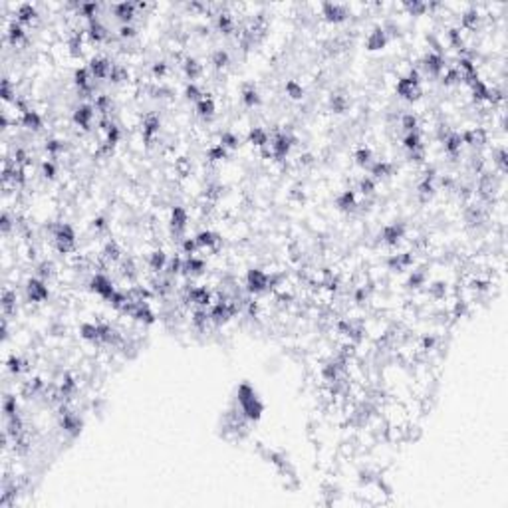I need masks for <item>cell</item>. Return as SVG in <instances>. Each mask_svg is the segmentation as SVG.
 Masks as SVG:
<instances>
[{
	"mask_svg": "<svg viewBox=\"0 0 508 508\" xmlns=\"http://www.w3.org/2000/svg\"><path fill=\"white\" fill-rule=\"evenodd\" d=\"M93 229H97V231L106 229V221H104V219H97V221H93Z\"/></svg>",
	"mask_w": 508,
	"mask_h": 508,
	"instance_id": "cell-50",
	"label": "cell"
},
{
	"mask_svg": "<svg viewBox=\"0 0 508 508\" xmlns=\"http://www.w3.org/2000/svg\"><path fill=\"white\" fill-rule=\"evenodd\" d=\"M248 139H250L252 145H258V147H264V145L270 143V135H268V131L262 129V127H252Z\"/></svg>",
	"mask_w": 508,
	"mask_h": 508,
	"instance_id": "cell-23",
	"label": "cell"
},
{
	"mask_svg": "<svg viewBox=\"0 0 508 508\" xmlns=\"http://www.w3.org/2000/svg\"><path fill=\"white\" fill-rule=\"evenodd\" d=\"M10 229H12V221H10L8 213H4V215H2V233H4V235H8V233H10Z\"/></svg>",
	"mask_w": 508,
	"mask_h": 508,
	"instance_id": "cell-48",
	"label": "cell"
},
{
	"mask_svg": "<svg viewBox=\"0 0 508 508\" xmlns=\"http://www.w3.org/2000/svg\"><path fill=\"white\" fill-rule=\"evenodd\" d=\"M385 42H387L385 30L377 26V28H373V32L367 36V48H369V50H379V48L385 46Z\"/></svg>",
	"mask_w": 508,
	"mask_h": 508,
	"instance_id": "cell-17",
	"label": "cell"
},
{
	"mask_svg": "<svg viewBox=\"0 0 508 508\" xmlns=\"http://www.w3.org/2000/svg\"><path fill=\"white\" fill-rule=\"evenodd\" d=\"M183 68H185L187 78H191V79H196L200 74H202V66L196 62L195 58H187V60H185V64H183Z\"/></svg>",
	"mask_w": 508,
	"mask_h": 508,
	"instance_id": "cell-28",
	"label": "cell"
},
{
	"mask_svg": "<svg viewBox=\"0 0 508 508\" xmlns=\"http://www.w3.org/2000/svg\"><path fill=\"white\" fill-rule=\"evenodd\" d=\"M26 294H28V300L32 302H44L48 298V286L42 278H30L26 284Z\"/></svg>",
	"mask_w": 508,
	"mask_h": 508,
	"instance_id": "cell-5",
	"label": "cell"
},
{
	"mask_svg": "<svg viewBox=\"0 0 508 508\" xmlns=\"http://www.w3.org/2000/svg\"><path fill=\"white\" fill-rule=\"evenodd\" d=\"M461 139L469 145H482L486 141V131L480 129V127H474V129L465 131V135H461Z\"/></svg>",
	"mask_w": 508,
	"mask_h": 508,
	"instance_id": "cell-19",
	"label": "cell"
},
{
	"mask_svg": "<svg viewBox=\"0 0 508 508\" xmlns=\"http://www.w3.org/2000/svg\"><path fill=\"white\" fill-rule=\"evenodd\" d=\"M185 95H187L189 99H193V101H198L200 97H205V93H202V91L196 87L195 83H189V85L185 87Z\"/></svg>",
	"mask_w": 508,
	"mask_h": 508,
	"instance_id": "cell-40",
	"label": "cell"
},
{
	"mask_svg": "<svg viewBox=\"0 0 508 508\" xmlns=\"http://www.w3.org/2000/svg\"><path fill=\"white\" fill-rule=\"evenodd\" d=\"M157 131H159V118L155 114H149L143 119V137H145V141H151Z\"/></svg>",
	"mask_w": 508,
	"mask_h": 508,
	"instance_id": "cell-22",
	"label": "cell"
},
{
	"mask_svg": "<svg viewBox=\"0 0 508 508\" xmlns=\"http://www.w3.org/2000/svg\"><path fill=\"white\" fill-rule=\"evenodd\" d=\"M93 118H95V108H93V106H87V104L79 106L78 110L74 112V121H76V125H79L81 129H89Z\"/></svg>",
	"mask_w": 508,
	"mask_h": 508,
	"instance_id": "cell-9",
	"label": "cell"
},
{
	"mask_svg": "<svg viewBox=\"0 0 508 508\" xmlns=\"http://www.w3.org/2000/svg\"><path fill=\"white\" fill-rule=\"evenodd\" d=\"M207 157H209V161H221V159L227 157V147H223L221 143H217V145H213L207 151Z\"/></svg>",
	"mask_w": 508,
	"mask_h": 508,
	"instance_id": "cell-36",
	"label": "cell"
},
{
	"mask_svg": "<svg viewBox=\"0 0 508 508\" xmlns=\"http://www.w3.org/2000/svg\"><path fill=\"white\" fill-rule=\"evenodd\" d=\"M371 151L367 149V147H359L357 151H355V161H357V165H361V167H369L371 165Z\"/></svg>",
	"mask_w": 508,
	"mask_h": 508,
	"instance_id": "cell-35",
	"label": "cell"
},
{
	"mask_svg": "<svg viewBox=\"0 0 508 508\" xmlns=\"http://www.w3.org/2000/svg\"><path fill=\"white\" fill-rule=\"evenodd\" d=\"M322 14L326 16L328 22H344L348 18V8L344 4H334V2H324L322 4Z\"/></svg>",
	"mask_w": 508,
	"mask_h": 508,
	"instance_id": "cell-4",
	"label": "cell"
},
{
	"mask_svg": "<svg viewBox=\"0 0 508 508\" xmlns=\"http://www.w3.org/2000/svg\"><path fill=\"white\" fill-rule=\"evenodd\" d=\"M36 16H38V12L30 2H24L16 8V20L20 24H30L32 20H36Z\"/></svg>",
	"mask_w": 508,
	"mask_h": 508,
	"instance_id": "cell-13",
	"label": "cell"
},
{
	"mask_svg": "<svg viewBox=\"0 0 508 508\" xmlns=\"http://www.w3.org/2000/svg\"><path fill=\"white\" fill-rule=\"evenodd\" d=\"M183 250L191 256V254H195L196 250H198V244H196V238H185V242H183Z\"/></svg>",
	"mask_w": 508,
	"mask_h": 508,
	"instance_id": "cell-43",
	"label": "cell"
},
{
	"mask_svg": "<svg viewBox=\"0 0 508 508\" xmlns=\"http://www.w3.org/2000/svg\"><path fill=\"white\" fill-rule=\"evenodd\" d=\"M338 207L342 209V211H353V207H357V202H355V195H353L352 191H344L342 195L338 196Z\"/></svg>",
	"mask_w": 508,
	"mask_h": 508,
	"instance_id": "cell-30",
	"label": "cell"
},
{
	"mask_svg": "<svg viewBox=\"0 0 508 508\" xmlns=\"http://www.w3.org/2000/svg\"><path fill=\"white\" fill-rule=\"evenodd\" d=\"M246 286H248V292H250V294H260V292H264V290L270 288V276L264 272V270L252 268V270H248V274H246Z\"/></svg>",
	"mask_w": 508,
	"mask_h": 508,
	"instance_id": "cell-2",
	"label": "cell"
},
{
	"mask_svg": "<svg viewBox=\"0 0 508 508\" xmlns=\"http://www.w3.org/2000/svg\"><path fill=\"white\" fill-rule=\"evenodd\" d=\"M423 68L429 72L431 76H441L447 68H445V58L439 52H429L423 58Z\"/></svg>",
	"mask_w": 508,
	"mask_h": 508,
	"instance_id": "cell-7",
	"label": "cell"
},
{
	"mask_svg": "<svg viewBox=\"0 0 508 508\" xmlns=\"http://www.w3.org/2000/svg\"><path fill=\"white\" fill-rule=\"evenodd\" d=\"M397 93H399L401 97L413 101V99H417V97L421 95V87H419L417 83H413L409 78H401L397 81Z\"/></svg>",
	"mask_w": 508,
	"mask_h": 508,
	"instance_id": "cell-8",
	"label": "cell"
},
{
	"mask_svg": "<svg viewBox=\"0 0 508 508\" xmlns=\"http://www.w3.org/2000/svg\"><path fill=\"white\" fill-rule=\"evenodd\" d=\"M46 149H48L52 155H56V153H60V151L64 149V143L58 141V139H50V141L46 143Z\"/></svg>",
	"mask_w": 508,
	"mask_h": 508,
	"instance_id": "cell-44",
	"label": "cell"
},
{
	"mask_svg": "<svg viewBox=\"0 0 508 508\" xmlns=\"http://www.w3.org/2000/svg\"><path fill=\"white\" fill-rule=\"evenodd\" d=\"M391 169H393V167H391L389 161H381V159H379V161H375V163L371 165V173H373L375 177H383V175H389Z\"/></svg>",
	"mask_w": 508,
	"mask_h": 508,
	"instance_id": "cell-33",
	"label": "cell"
},
{
	"mask_svg": "<svg viewBox=\"0 0 508 508\" xmlns=\"http://www.w3.org/2000/svg\"><path fill=\"white\" fill-rule=\"evenodd\" d=\"M215 110H217V106H215L213 97H209L207 93H205V97H200V99L196 101V114H198L200 118L211 119L215 116Z\"/></svg>",
	"mask_w": 508,
	"mask_h": 508,
	"instance_id": "cell-16",
	"label": "cell"
},
{
	"mask_svg": "<svg viewBox=\"0 0 508 508\" xmlns=\"http://www.w3.org/2000/svg\"><path fill=\"white\" fill-rule=\"evenodd\" d=\"M359 191H361L363 195H371V193L375 191V181H373L371 177H363V179L359 181Z\"/></svg>",
	"mask_w": 508,
	"mask_h": 508,
	"instance_id": "cell-39",
	"label": "cell"
},
{
	"mask_svg": "<svg viewBox=\"0 0 508 508\" xmlns=\"http://www.w3.org/2000/svg\"><path fill=\"white\" fill-rule=\"evenodd\" d=\"M20 123H22L24 127H28V129L38 131L40 127H42V118H40L38 112H34V110H26V112L22 114V118H20Z\"/></svg>",
	"mask_w": 508,
	"mask_h": 508,
	"instance_id": "cell-21",
	"label": "cell"
},
{
	"mask_svg": "<svg viewBox=\"0 0 508 508\" xmlns=\"http://www.w3.org/2000/svg\"><path fill=\"white\" fill-rule=\"evenodd\" d=\"M405 8H407L413 16H417V14H423V12L427 10V4H423V2H407Z\"/></svg>",
	"mask_w": 508,
	"mask_h": 508,
	"instance_id": "cell-42",
	"label": "cell"
},
{
	"mask_svg": "<svg viewBox=\"0 0 508 508\" xmlns=\"http://www.w3.org/2000/svg\"><path fill=\"white\" fill-rule=\"evenodd\" d=\"M403 145H405L411 153H413V151H419V149H421V137H419V133H417V131L407 133L405 139H403Z\"/></svg>",
	"mask_w": 508,
	"mask_h": 508,
	"instance_id": "cell-32",
	"label": "cell"
},
{
	"mask_svg": "<svg viewBox=\"0 0 508 508\" xmlns=\"http://www.w3.org/2000/svg\"><path fill=\"white\" fill-rule=\"evenodd\" d=\"M478 12L474 10V8H470L467 10L465 14H463V18H461V26L465 28V30H474L476 28V24H478Z\"/></svg>",
	"mask_w": 508,
	"mask_h": 508,
	"instance_id": "cell-29",
	"label": "cell"
},
{
	"mask_svg": "<svg viewBox=\"0 0 508 508\" xmlns=\"http://www.w3.org/2000/svg\"><path fill=\"white\" fill-rule=\"evenodd\" d=\"M242 101H244L246 108H254V106L260 104V95H258V91L254 89V85H248V87L242 89Z\"/></svg>",
	"mask_w": 508,
	"mask_h": 508,
	"instance_id": "cell-27",
	"label": "cell"
},
{
	"mask_svg": "<svg viewBox=\"0 0 508 508\" xmlns=\"http://www.w3.org/2000/svg\"><path fill=\"white\" fill-rule=\"evenodd\" d=\"M286 91H288V95H290V97H294V99H300V97H302V93H304L302 85H300L298 81H294V79L286 81Z\"/></svg>",
	"mask_w": 508,
	"mask_h": 508,
	"instance_id": "cell-38",
	"label": "cell"
},
{
	"mask_svg": "<svg viewBox=\"0 0 508 508\" xmlns=\"http://www.w3.org/2000/svg\"><path fill=\"white\" fill-rule=\"evenodd\" d=\"M42 173H44L46 179H54V177H56V167H54V163H52V161H44Z\"/></svg>",
	"mask_w": 508,
	"mask_h": 508,
	"instance_id": "cell-45",
	"label": "cell"
},
{
	"mask_svg": "<svg viewBox=\"0 0 508 508\" xmlns=\"http://www.w3.org/2000/svg\"><path fill=\"white\" fill-rule=\"evenodd\" d=\"M217 26H219V30L223 34H231L235 30V18H233V14H229V12L217 14Z\"/></svg>",
	"mask_w": 508,
	"mask_h": 508,
	"instance_id": "cell-24",
	"label": "cell"
},
{
	"mask_svg": "<svg viewBox=\"0 0 508 508\" xmlns=\"http://www.w3.org/2000/svg\"><path fill=\"white\" fill-rule=\"evenodd\" d=\"M461 147H463V139L459 133H449L445 137V151L449 153L451 157H457L461 153Z\"/></svg>",
	"mask_w": 508,
	"mask_h": 508,
	"instance_id": "cell-18",
	"label": "cell"
},
{
	"mask_svg": "<svg viewBox=\"0 0 508 508\" xmlns=\"http://www.w3.org/2000/svg\"><path fill=\"white\" fill-rule=\"evenodd\" d=\"M112 68H114V64L108 60V58H101V56H97V58H91V62H89V74L93 76V79H104V78H110V72H112Z\"/></svg>",
	"mask_w": 508,
	"mask_h": 508,
	"instance_id": "cell-6",
	"label": "cell"
},
{
	"mask_svg": "<svg viewBox=\"0 0 508 508\" xmlns=\"http://www.w3.org/2000/svg\"><path fill=\"white\" fill-rule=\"evenodd\" d=\"M211 62L215 64L217 70H223V68H227V66L231 64V56H229L227 50H217V52L213 54V60H211Z\"/></svg>",
	"mask_w": 508,
	"mask_h": 508,
	"instance_id": "cell-31",
	"label": "cell"
},
{
	"mask_svg": "<svg viewBox=\"0 0 508 508\" xmlns=\"http://www.w3.org/2000/svg\"><path fill=\"white\" fill-rule=\"evenodd\" d=\"M187 223H189V215H187V211H185L183 207H175V209H173V215H171V227H173V233H175V235H181V233L185 231Z\"/></svg>",
	"mask_w": 508,
	"mask_h": 508,
	"instance_id": "cell-10",
	"label": "cell"
},
{
	"mask_svg": "<svg viewBox=\"0 0 508 508\" xmlns=\"http://www.w3.org/2000/svg\"><path fill=\"white\" fill-rule=\"evenodd\" d=\"M87 36L93 42H104V40L108 38V30L104 28V24L97 18H93V20L87 22Z\"/></svg>",
	"mask_w": 508,
	"mask_h": 508,
	"instance_id": "cell-15",
	"label": "cell"
},
{
	"mask_svg": "<svg viewBox=\"0 0 508 508\" xmlns=\"http://www.w3.org/2000/svg\"><path fill=\"white\" fill-rule=\"evenodd\" d=\"M91 290L95 292V294H99L101 298H106V300H110L112 296H114V292H116V288H114V284H112V280L106 276V274L97 272L93 278H91Z\"/></svg>",
	"mask_w": 508,
	"mask_h": 508,
	"instance_id": "cell-3",
	"label": "cell"
},
{
	"mask_svg": "<svg viewBox=\"0 0 508 508\" xmlns=\"http://www.w3.org/2000/svg\"><path fill=\"white\" fill-rule=\"evenodd\" d=\"M401 127H403L407 133L417 131V116H413V114H403V118H401Z\"/></svg>",
	"mask_w": 508,
	"mask_h": 508,
	"instance_id": "cell-37",
	"label": "cell"
},
{
	"mask_svg": "<svg viewBox=\"0 0 508 508\" xmlns=\"http://www.w3.org/2000/svg\"><path fill=\"white\" fill-rule=\"evenodd\" d=\"M14 304H16V292H12L10 288L4 290V298H2V308H4V314H10L14 310Z\"/></svg>",
	"mask_w": 508,
	"mask_h": 508,
	"instance_id": "cell-34",
	"label": "cell"
},
{
	"mask_svg": "<svg viewBox=\"0 0 508 508\" xmlns=\"http://www.w3.org/2000/svg\"><path fill=\"white\" fill-rule=\"evenodd\" d=\"M52 231H54L56 248H58L62 254H68V252H72V250L76 248V233H74V229H72L70 225L60 223V225H56Z\"/></svg>",
	"mask_w": 508,
	"mask_h": 508,
	"instance_id": "cell-1",
	"label": "cell"
},
{
	"mask_svg": "<svg viewBox=\"0 0 508 508\" xmlns=\"http://www.w3.org/2000/svg\"><path fill=\"white\" fill-rule=\"evenodd\" d=\"M119 36L121 38H133L135 36V28L131 24H121L119 26Z\"/></svg>",
	"mask_w": 508,
	"mask_h": 508,
	"instance_id": "cell-47",
	"label": "cell"
},
{
	"mask_svg": "<svg viewBox=\"0 0 508 508\" xmlns=\"http://www.w3.org/2000/svg\"><path fill=\"white\" fill-rule=\"evenodd\" d=\"M52 272H54V264H52V262L44 260L42 264H38V276L40 278H46V276H50Z\"/></svg>",
	"mask_w": 508,
	"mask_h": 508,
	"instance_id": "cell-46",
	"label": "cell"
},
{
	"mask_svg": "<svg viewBox=\"0 0 508 508\" xmlns=\"http://www.w3.org/2000/svg\"><path fill=\"white\" fill-rule=\"evenodd\" d=\"M104 260L106 262H118L119 258H121V250H119V246L114 242V240H110L106 246H104Z\"/></svg>",
	"mask_w": 508,
	"mask_h": 508,
	"instance_id": "cell-26",
	"label": "cell"
},
{
	"mask_svg": "<svg viewBox=\"0 0 508 508\" xmlns=\"http://www.w3.org/2000/svg\"><path fill=\"white\" fill-rule=\"evenodd\" d=\"M135 8H137V4L121 2V4H116V6H114V12H116V16H118L119 20H121V24H129V22L133 20V16H135Z\"/></svg>",
	"mask_w": 508,
	"mask_h": 508,
	"instance_id": "cell-11",
	"label": "cell"
},
{
	"mask_svg": "<svg viewBox=\"0 0 508 508\" xmlns=\"http://www.w3.org/2000/svg\"><path fill=\"white\" fill-rule=\"evenodd\" d=\"M165 264H167V254L163 250H155L149 254V268L153 272H161L165 268Z\"/></svg>",
	"mask_w": 508,
	"mask_h": 508,
	"instance_id": "cell-25",
	"label": "cell"
},
{
	"mask_svg": "<svg viewBox=\"0 0 508 508\" xmlns=\"http://www.w3.org/2000/svg\"><path fill=\"white\" fill-rule=\"evenodd\" d=\"M6 36H8V42H10L12 46H16V44H20L22 40L26 38V32H24L22 24H20L18 20H14V22H10V26H8V32H6Z\"/></svg>",
	"mask_w": 508,
	"mask_h": 508,
	"instance_id": "cell-20",
	"label": "cell"
},
{
	"mask_svg": "<svg viewBox=\"0 0 508 508\" xmlns=\"http://www.w3.org/2000/svg\"><path fill=\"white\" fill-rule=\"evenodd\" d=\"M165 72H167V64H165V62H157L155 66H153V74L159 76V78H161Z\"/></svg>",
	"mask_w": 508,
	"mask_h": 508,
	"instance_id": "cell-49",
	"label": "cell"
},
{
	"mask_svg": "<svg viewBox=\"0 0 508 508\" xmlns=\"http://www.w3.org/2000/svg\"><path fill=\"white\" fill-rule=\"evenodd\" d=\"M195 238H196L198 248H207V250H215V248L219 246V242H221L219 235H215L213 231H200Z\"/></svg>",
	"mask_w": 508,
	"mask_h": 508,
	"instance_id": "cell-12",
	"label": "cell"
},
{
	"mask_svg": "<svg viewBox=\"0 0 508 508\" xmlns=\"http://www.w3.org/2000/svg\"><path fill=\"white\" fill-rule=\"evenodd\" d=\"M24 365H26V363H24L20 357H16V355H12V357L8 359V369H10L12 373H20V371L24 369Z\"/></svg>",
	"mask_w": 508,
	"mask_h": 508,
	"instance_id": "cell-41",
	"label": "cell"
},
{
	"mask_svg": "<svg viewBox=\"0 0 508 508\" xmlns=\"http://www.w3.org/2000/svg\"><path fill=\"white\" fill-rule=\"evenodd\" d=\"M403 235H405V227L403 225H389V227L383 229L381 240L387 242V244H397L403 238Z\"/></svg>",
	"mask_w": 508,
	"mask_h": 508,
	"instance_id": "cell-14",
	"label": "cell"
}]
</instances>
